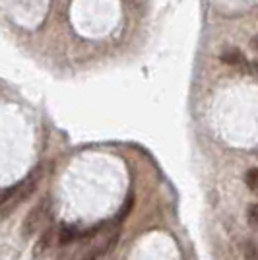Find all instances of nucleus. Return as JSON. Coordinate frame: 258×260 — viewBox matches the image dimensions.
I'll return each mask as SVG.
<instances>
[{
  "instance_id": "nucleus-4",
  "label": "nucleus",
  "mask_w": 258,
  "mask_h": 260,
  "mask_svg": "<svg viewBox=\"0 0 258 260\" xmlns=\"http://www.w3.org/2000/svg\"><path fill=\"white\" fill-rule=\"evenodd\" d=\"M76 237H78V229H76L74 225H62V228H60V235H58L60 245H68V243H72Z\"/></svg>"
},
{
  "instance_id": "nucleus-11",
  "label": "nucleus",
  "mask_w": 258,
  "mask_h": 260,
  "mask_svg": "<svg viewBox=\"0 0 258 260\" xmlns=\"http://www.w3.org/2000/svg\"><path fill=\"white\" fill-rule=\"evenodd\" d=\"M252 70H254V74L258 76V60H254V62H252Z\"/></svg>"
},
{
  "instance_id": "nucleus-3",
  "label": "nucleus",
  "mask_w": 258,
  "mask_h": 260,
  "mask_svg": "<svg viewBox=\"0 0 258 260\" xmlns=\"http://www.w3.org/2000/svg\"><path fill=\"white\" fill-rule=\"evenodd\" d=\"M219 60L229 66H243L247 62L245 54L241 53L239 49H227V51H223V53L219 54Z\"/></svg>"
},
{
  "instance_id": "nucleus-12",
  "label": "nucleus",
  "mask_w": 258,
  "mask_h": 260,
  "mask_svg": "<svg viewBox=\"0 0 258 260\" xmlns=\"http://www.w3.org/2000/svg\"><path fill=\"white\" fill-rule=\"evenodd\" d=\"M252 47L258 51V37H254V39H252Z\"/></svg>"
},
{
  "instance_id": "nucleus-7",
  "label": "nucleus",
  "mask_w": 258,
  "mask_h": 260,
  "mask_svg": "<svg viewBox=\"0 0 258 260\" xmlns=\"http://www.w3.org/2000/svg\"><path fill=\"white\" fill-rule=\"evenodd\" d=\"M132 206H134V198H132V196H128V198H126V202H124V204H122V208H120V212H118V216H117L118 221L126 219V216L130 214Z\"/></svg>"
},
{
  "instance_id": "nucleus-1",
  "label": "nucleus",
  "mask_w": 258,
  "mask_h": 260,
  "mask_svg": "<svg viewBox=\"0 0 258 260\" xmlns=\"http://www.w3.org/2000/svg\"><path fill=\"white\" fill-rule=\"evenodd\" d=\"M41 175H43L41 167H37V169L31 171L23 181H20L18 184H14L12 188H8V190L2 194V198H0V219L10 216L16 208L20 206V204H23V202L37 190V184L41 181Z\"/></svg>"
},
{
  "instance_id": "nucleus-9",
  "label": "nucleus",
  "mask_w": 258,
  "mask_h": 260,
  "mask_svg": "<svg viewBox=\"0 0 258 260\" xmlns=\"http://www.w3.org/2000/svg\"><path fill=\"white\" fill-rule=\"evenodd\" d=\"M248 221H250L252 225H258V204L248 208Z\"/></svg>"
},
{
  "instance_id": "nucleus-10",
  "label": "nucleus",
  "mask_w": 258,
  "mask_h": 260,
  "mask_svg": "<svg viewBox=\"0 0 258 260\" xmlns=\"http://www.w3.org/2000/svg\"><path fill=\"white\" fill-rule=\"evenodd\" d=\"M101 252H103V250H91V252H89L87 256H84L82 260H97V256H99Z\"/></svg>"
},
{
  "instance_id": "nucleus-5",
  "label": "nucleus",
  "mask_w": 258,
  "mask_h": 260,
  "mask_svg": "<svg viewBox=\"0 0 258 260\" xmlns=\"http://www.w3.org/2000/svg\"><path fill=\"white\" fill-rule=\"evenodd\" d=\"M51 239H53V229H47V231L43 233V237L39 239V243L35 245V256L41 254V252L51 245Z\"/></svg>"
},
{
  "instance_id": "nucleus-8",
  "label": "nucleus",
  "mask_w": 258,
  "mask_h": 260,
  "mask_svg": "<svg viewBox=\"0 0 258 260\" xmlns=\"http://www.w3.org/2000/svg\"><path fill=\"white\" fill-rule=\"evenodd\" d=\"M245 258L247 260H258V247L254 245V243H250V241L245 245Z\"/></svg>"
},
{
  "instance_id": "nucleus-6",
  "label": "nucleus",
  "mask_w": 258,
  "mask_h": 260,
  "mask_svg": "<svg viewBox=\"0 0 258 260\" xmlns=\"http://www.w3.org/2000/svg\"><path fill=\"white\" fill-rule=\"evenodd\" d=\"M245 181H247L248 188H250V190H254V192L258 194V167H254V169H248Z\"/></svg>"
},
{
  "instance_id": "nucleus-2",
  "label": "nucleus",
  "mask_w": 258,
  "mask_h": 260,
  "mask_svg": "<svg viewBox=\"0 0 258 260\" xmlns=\"http://www.w3.org/2000/svg\"><path fill=\"white\" fill-rule=\"evenodd\" d=\"M47 210H49V200H47V198H41V200L27 212V216H25L23 225H22L23 237L29 239L31 235L37 233V229L41 228V223H43L45 217H47Z\"/></svg>"
}]
</instances>
